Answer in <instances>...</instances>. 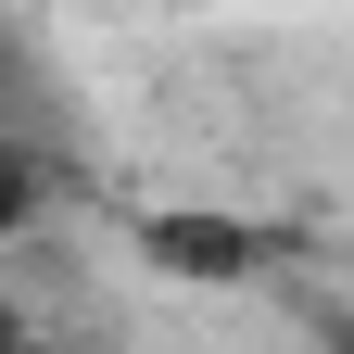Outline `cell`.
Wrapping results in <instances>:
<instances>
[{
    "label": "cell",
    "mask_w": 354,
    "mask_h": 354,
    "mask_svg": "<svg viewBox=\"0 0 354 354\" xmlns=\"http://www.w3.org/2000/svg\"><path fill=\"white\" fill-rule=\"evenodd\" d=\"M140 253L165 266V279H203V291H228V279H253V228H241V215H190V203H177V215H140Z\"/></svg>",
    "instance_id": "1"
}]
</instances>
